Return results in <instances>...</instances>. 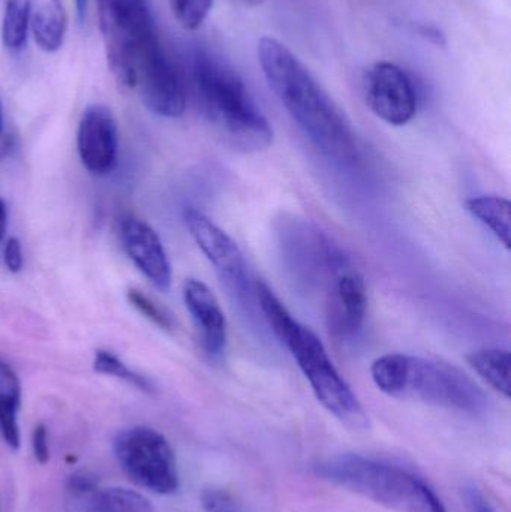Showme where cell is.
<instances>
[{
    "instance_id": "cell-26",
    "label": "cell",
    "mask_w": 511,
    "mask_h": 512,
    "mask_svg": "<svg viewBox=\"0 0 511 512\" xmlns=\"http://www.w3.org/2000/svg\"><path fill=\"white\" fill-rule=\"evenodd\" d=\"M32 448L35 459L45 465L50 459V445H48V432L44 424H39L33 430Z\"/></svg>"
},
{
    "instance_id": "cell-12",
    "label": "cell",
    "mask_w": 511,
    "mask_h": 512,
    "mask_svg": "<svg viewBox=\"0 0 511 512\" xmlns=\"http://www.w3.org/2000/svg\"><path fill=\"white\" fill-rule=\"evenodd\" d=\"M183 300L200 334L201 345L210 357H221L227 349L228 324L212 289L198 279L183 285Z\"/></svg>"
},
{
    "instance_id": "cell-6",
    "label": "cell",
    "mask_w": 511,
    "mask_h": 512,
    "mask_svg": "<svg viewBox=\"0 0 511 512\" xmlns=\"http://www.w3.org/2000/svg\"><path fill=\"white\" fill-rule=\"evenodd\" d=\"M272 330L297 361L318 402L342 423L366 426L368 417L362 403L330 360L320 337L293 315H285Z\"/></svg>"
},
{
    "instance_id": "cell-24",
    "label": "cell",
    "mask_w": 511,
    "mask_h": 512,
    "mask_svg": "<svg viewBox=\"0 0 511 512\" xmlns=\"http://www.w3.org/2000/svg\"><path fill=\"white\" fill-rule=\"evenodd\" d=\"M98 489V480L89 472H78L69 478L68 490L77 498H89Z\"/></svg>"
},
{
    "instance_id": "cell-31",
    "label": "cell",
    "mask_w": 511,
    "mask_h": 512,
    "mask_svg": "<svg viewBox=\"0 0 511 512\" xmlns=\"http://www.w3.org/2000/svg\"><path fill=\"white\" fill-rule=\"evenodd\" d=\"M239 2L245 3V5H260L263 0H239Z\"/></svg>"
},
{
    "instance_id": "cell-10",
    "label": "cell",
    "mask_w": 511,
    "mask_h": 512,
    "mask_svg": "<svg viewBox=\"0 0 511 512\" xmlns=\"http://www.w3.org/2000/svg\"><path fill=\"white\" fill-rule=\"evenodd\" d=\"M77 149L84 168L105 176L117 164L119 129L113 113L105 105H90L81 116L77 132Z\"/></svg>"
},
{
    "instance_id": "cell-15",
    "label": "cell",
    "mask_w": 511,
    "mask_h": 512,
    "mask_svg": "<svg viewBox=\"0 0 511 512\" xmlns=\"http://www.w3.org/2000/svg\"><path fill=\"white\" fill-rule=\"evenodd\" d=\"M21 406V384L15 370L0 358V433L11 450L21 444L18 412Z\"/></svg>"
},
{
    "instance_id": "cell-3",
    "label": "cell",
    "mask_w": 511,
    "mask_h": 512,
    "mask_svg": "<svg viewBox=\"0 0 511 512\" xmlns=\"http://www.w3.org/2000/svg\"><path fill=\"white\" fill-rule=\"evenodd\" d=\"M371 376L378 390L396 399L419 400L471 415L488 406L485 391L458 367L443 361L386 354L372 363Z\"/></svg>"
},
{
    "instance_id": "cell-1",
    "label": "cell",
    "mask_w": 511,
    "mask_h": 512,
    "mask_svg": "<svg viewBox=\"0 0 511 512\" xmlns=\"http://www.w3.org/2000/svg\"><path fill=\"white\" fill-rule=\"evenodd\" d=\"M258 62L276 98L324 155L342 162L359 158L356 134L344 111L287 45L264 36L258 42Z\"/></svg>"
},
{
    "instance_id": "cell-8",
    "label": "cell",
    "mask_w": 511,
    "mask_h": 512,
    "mask_svg": "<svg viewBox=\"0 0 511 512\" xmlns=\"http://www.w3.org/2000/svg\"><path fill=\"white\" fill-rule=\"evenodd\" d=\"M365 96L372 113L392 126H404L417 113V92L410 75L392 62H378L365 75Z\"/></svg>"
},
{
    "instance_id": "cell-23",
    "label": "cell",
    "mask_w": 511,
    "mask_h": 512,
    "mask_svg": "<svg viewBox=\"0 0 511 512\" xmlns=\"http://www.w3.org/2000/svg\"><path fill=\"white\" fill-rule=\"evenodd\" d=\"M201 504L207 512H246L227 492L219 489L204 490Z\"/></svg>"
},
{
    "instance_id": "cell-32",
    "label": "cell",
    "mask_w": 511,
    "mask_h": 512,
    "mask_svg": "<svg viewBox=\"0 0 511 512\" xmlns=\"http://www.w3.org/2000/svg\"><path fill=\"white\" fill-rule=\"evenodd\" d=\"M3 129V113H2V105H0V134H2Z\"/></svg>"
},
{
    "instance_id": "cell-4",
    "label": "cell",
    "mask_w": 511,
    "mask_h": 512,
    "mask_svg": "<svg viewBox=\"0 0 511 512\" xmlns=\"http://www.w3.org/2000/svg\"><path fill=\"white\" fill-rule=\"evenodd\" d=\"M317 475L396 512H449L422 478L380 460L333 457L317 466Z\"/></svg>"
},
{
    "instance_id": "cell-28",
    "label": "cell",
    "mask_w": 511,
    "mask_h": 512,
    "mask_svg": "<svg viewBox=\"0 0 511 512\" xmlns=\"http://www.w3.org/2000/svg\"><path fill=\"white\" fill-rule=\"evenodd\" d=\"M6 231H8V207L5 200L0 198V243L5 239Z\"/></svg>"
},
{
    "instance_id": "cell-19",
    "label": "cell",
    "mask_w": 511,
    "mask_h": 512,
    "mask_svg": "<svg viewBox=\"0 0 511 512\" xmlns=\"http://www.w3.org/2000/svg\"><path fill=\"white\" fill-rule=\"evenodd\" d=\"M32 0H6L2 18V41L6 50L21 53L30 30Z\"/></svg>"
},
{
    "instance_id": "cell-7",
    "label": "cell",
    "mask_w": 511,
    "mask_h": 512,
    "mask_svg": "<svg viewBox=\"0 0 511 512\" xmlns=\"http://www.w3.org/2000/svg\"><path fill=\"white\" fill-rule=\"evenodd\" d=\"M114 454L126 475L143 489L171 495L179 489L176 456L164 435L150 427H132L117 436Z\"/></svg>"
},
{
    "instance_id": "cell-25",
    "label": "cell",
    "mask_w": 511,
    "mask_h": 512,
    "mask_svg": "<svg viewBox=\"0 0 511 512\" xmlns=\"http://www.w3.org/2000/svg\"><path fill=\"white\" fill-rule=\"evenodd\" d=\"M3 262H5L9 273L17 274L23 270V246H21V242L17 237H11V239L6 242L5 251H3Z\"/></svg>"
},
{
    "instance_id": "cell-18",
    "label": "cell",
    "mask_w": 511,
    "mask_h": 512,
    "mask_svg": "<svg viewBox=\"0 0 511 512\" xmlns=\"http://www.w3.org/2000/svg\"><path fill=\"white\" fill-rule=\"evenodd\" d=\"M87 512H153L149 499L134 490L98 489L86 498Z\"/></svg>"
},
{
    "instance_id": "cell-20",
    "label": "cell",
    "mask_w": 511,
    "mask_h": 512,
    "mask_svg": "<svg viewBox=\"0 0 511 512\" xmlns=\"http://www.w3.org/2000/svg\"><path fill=\"white\" fill-rule=\"evenodd\" d=\"M93 369H95V372L102 373V375L122 379V381L134 385V387L144 391V393H153V391H155L149 379L129 369L116 354L105 351V349H98V351L95 352V357H93Z\"/></svg>"
},
{
    "instance_id": "cell-5",
    "label": "cell",
    "mask_w": 511,
    "mask_h": 512,
    "mask_svg": "<svg viewBox=\"0 0 511 512\" xmlns=\"http://www.w3.org/2000/svg\"><path fill=\"white\" fill-rule=\"evenodd\" d=\"M108 66L125 89L134 90L135 75L165 53L149 0H96Z\"/></svg>"
},
{
    "instance_id": "cell-27",
    "label": "cell",
    "mask_w": 511,
    "mask_h": 512,
    "mask_svg": "<svg viewBox=\"0 0 511 512\" xmlns=\"http://www.w3.org/2000/svg\"><path fill=\"white\" fill-rule=\"evenodd\" d=\"M465 496H467L468 507H470L471 512H497L476 487L467 489Z\"/></svg>"
},
{
    "instance_id": "cell-14",
    "label": "cell",
    "mask_w": 511,
    "mask_h": 512,
    "mask_svg": "<svg viewBox=\"0 0 511 512\" xmlns=\"http://www.w3.org/2000/svg\"><path fill=\"white\" fill-rule=\"evenodd\" d=\"M68 17L62 0H32L30 32L45 53H56L65 42Z\"/></svg>"
},
{
    "instance_id": "cell-29",
    "label": "cell",
    "mask_w": 511,
    "mask_h": 512,
    "mask_svg": "<svg viewBox=\"0 0 511 512\" xmlns=\"http://www.w3.org/2000/svg\"><path fill=\"white\" fill-rule=\"evenodd\" d=\"M420 33H422V35H425L426 38L431 39L432 42H437V44H441V45L444 44V42L441 41V38H443V35H441V33L438 32V30L435 29V27L422 26V27H420Z\"/></svg>"
},
{
    "instance_id": "cell-13",
    "label": "cell",
    "mask_w": 511,
    "mask_h": 512,
    "mask_svg": "<svg viewBox=\"0 0 511 512\" xmlns=\"http://www.w3.org/2000/svg\"><path fill=\"white\" fill-rule=\"evenodd\" d=\"M368 294L363 277L357 271H345L333 283L329 297L330 330L341 336H353L366 318Z\"/></svg>"
},
{
    "instance_id": "cell-9",
    "label": "cell",
    "mask_w": 511,
    "mask_h": 512,
    "mask_svg": "<svg viewBox=\"0 0 511 512\" xmlns=\"http://www.w3.org/2000/svg\"><path fill=\"white\" fill-rule=\"evenodd\" d=\"M183 222L200 251L206 255L228 288L242 292L246 288V262L233 239L194 207L183 210Z\"/></svg>"
},
{
    "instance_id": "cell-22",
    "label": "cell",
    "mask_w": 511,
    "mask_h": 512,
    "mask_svg": "<svg viewBox=\"0 0 511 512\" xmlns=\"http://www.w3.org/2000/svg\"><path fill=\"white\" fill-rule=\"evenodd\" d=\"M126 298L141 315L146 316L153 324L158 325L162 330H173L174 321L170 313L164 307L156 304L149 295L144 294L140 289L131 288L126 292Z\"/></svg>"
},
{
    "instance_id": "cell-16",
    "label": "cell",
    "mask_w": 511,
    "mask_h": 512,
    "mask_svg": "<svg viewBox=\"0 0 511 512\" xmlns=\"http://www.w3.org/2000/svg\"><path fill=\"white\" fill-rule=\"evenodd\" d=\"M465 209L480 224L485 225L507 251H510L511 206L509 200L497 195H482V197L465 201Z\"/></svg>"
},
{
    "instance_id": "cell-21",
    "label": "cell",
    "mask_w": 511,
    "mask_h": 512,
    "mask_svg": "<svg viewBox=\"0 0 511 512\" xmlns=\"http://www.w3.org/2000/svg\"><path fill=\"white\" fill-rule=\"evenodd\" d=\"M177 23L186 30H197L212 11L213 0H170Z\"/></svg>"
},
{
    "instance_id": "cell-11",
    "label": "cell",
    "mask_w": 511,
    "mask_h": 512,
    "mask_svg": "<svg viewBox=\"0 0 511 512\" xmlns=\"http://www.w3.org/2000/svg\"><path fill=\"white\" fill-rule=\"evenodd\" d=\"M120 242L123 251L135 267L161 291L173 283V270L159 234L147 222L126 216L120 222Z\"/></svg>"
},
{
    "instance_id": "cell-17",
    "label": "cell",
    "mask_w": 511,
    "mask_h": 512,
    "mask_svg": "<svg viewBox=\"0 0 511 512\" xmlns=\"http://www.w3.org/2000/svg\"><path fill=\"white\" fill-rule=\"evenodd\" d=\"M468 366L495 391L509 399L511 394V358L507 349L483 348L465 357Z\"/></svg>"
},
{
    "instance_id": "cell-30",
    "label": "cell",
    "mask_w": 511,
    "mask_h": 512,
    "mask_svg": "<svg viewBox=\"0 0 511 512\" xmlns=\"http://www.w3.org/2000/svg\"><path fill=\"white\" fill-rule=\"evenodd\" d=\"M87 2L89 0H75V6H77L78 20L83 21L86 17Z\"/></svg>"
},
{
    "instance_id": "cell-2",
    "label": "cell",
    "mask_w": 511,
    "mask_h": 512,
    "mask_svg": "<svg viewBox=\"0 0 511 512\" xmlns=\"http://www.w3.org/2000/svg\"><path fill=\"white\" fill-rule=\"evenodd\" d=\"M191 78L204 116L231 149L254 153L270 147L272 126L230 63L206 48H197L192 54Z\"/></svg>"
}]
</instances>
